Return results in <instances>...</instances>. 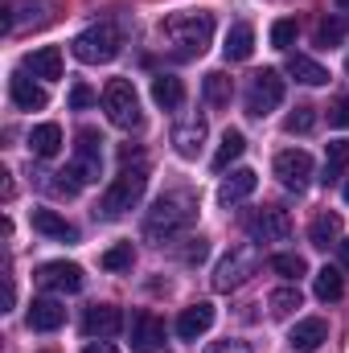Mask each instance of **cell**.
Returning <instances> with one entry per match:
<instances>
[{"label":"cell","mask_w":349,"mask_h":353,"mask_svg":"<svg viewBox=\"0 0 349 353\" xmlns=\"http://www.w3.org/2000/svg\"><path fill=\"white\" fill-rule=\"evenodd\" d=\"M8 99H12V107H17V111H41V107L50 103L46 87H37V83L29 79V70L8 74Z\"/></svg>","instance_id":"5bb4252c"},{"label":"cell","mask_w":349,"mask_h":353,"mask_svg":"<svg viewBox=\"0 0 349 353\" xmlns=\"http://www.w3.org/2000/svg\"><path fill=\"white\" fill-rule=\"evenodd\" d=\"M288 74H292L296 83H304V87H325V83H329V70H325L321 62L304 58V54H292V58H288Z\"/></svg>","instance_id":"d4e9b609"},{"label":"cell","mask_w":349,"mask_h":353,"mask_svg":"<svg viewBox=\"0 0 349 353\" xmlns=\"http://www.w3.org/2000/svg\"><path fill=\"white\" fill-rule=\"evenodd\" d=\"M37 283L46 292H79L83 288V267L66 263V259H54V263L37 267Z\"/></svg>","instance_id":"8fae6325"},{"label":"cell","mask_w":349,"mask_h":353,"mask_svg":"<svg viewBox=\"0 0 349 353\" xmlns=\"http://www.w3.org/2000/svg\"><path fill=\"white\" fill-rule=\"evenodd\" d=\"M222 54H226L230 62H247V58L255 54V29H251V21H235V25H230Z\"/></svg>","instance_id":"ffe728a7"},{"label":"cell","mask_w":349,"mask_h":353,"mask_svg":"<svg viewBox=\"0 0 349 353\" xmlns=\"http://www.w3.org/2000/svg\"><path fill=\"white\" fill-rule=\"evenodd\" d=\"M83 353H119V350H115L111 341H90V345H87Z\"/></svg>","instance_id":"60d3db41"},{"label":"cell","mask_w":349,"mask_h":353,"mask_svg":"<svg viewBox=\"0 0 349 353\" xmlns=\"http://www.w3.org/2000/svg\"><path fill=\"white\" fill-rule=\"evenodd\" d=\"M308 243L321 247V251L337 247L341 243V214H317L312 226H308Z\"/></svg>","instance_id":"cb8c5ba5"},{"label":"cell","mask_w":349,"mask_h":353,"mask_svg":"<svg viewBox=\"0 0 349 353\" xmlns=\"http://www.w3.org/2000/svg\"><path fill=\"white\" fill-rule=\"evenodd\" d=\"M206 353H251V345L247 341H214Z\"/></svg>","instance_id":"f35d334b"},{"label":"cell","mask_w":349,"mask_h":353,"mask_svg":"<svg viewBox=\"0 0 349 353\" xmlns=\"http://www.w3.org/2000/svg\"><path fill=\"white\" fill-rule=\"evenodd\" d=\"M279 103H283V74L267 66V70H259V74L251 79V90H247V111H251L255 119H263V115H271Z\"/></svg>","instance_id":"52a82bcc"},{"label":"cell","mask_w":349,"mask_h":353,"mask_svg":"<svg viewBox=\"0 0 349 353\" xmlns=\"http://www.w3.org/2000/svg\"><path fill=\"white\" fill-rule=\"evenodd\" d=\"M271 271H275V275H283V279H292V283H296V279H300V275H304V271H308V263H304V259H300V255H288V251H283V255H271Z\"/></svg>","instance_id":"836d02e7"},{"label":"cell","mask_w":349,"mask_h":353,"mask_svg":"<svg viewBox=\"0 0 349 353\" xmlns=\"http://www.w3.org/2000/svg\"><path fill=\"white\" fill-rule=\"evenodd\" d=\"M349 169V140H333L329 144V152H325V185H333V181H341Z\"/></svg>","instance_id":"f546056e"},{"label":"cell","mask_w":349,"mask_h":353,"mask_svg":"<svg viewBox=\"0 0 349 353\" xmlns=\"http://www.w3.org/2000/svg\"><path fill=\"white\" fill-rule=\"evenodd\" d=\"M29 152L41 157V161H54V157L62 152V128H58V123H37V128L29 132Z\"/></svg>","instance_id":"7402d4cb"},{"label":"cell","mask_w":349,"mask_h":353,"mask_svg":"<svg viewBox=\"0 0 349 353\" xmlns=\"http://www.w3.org/2000/svg\"><path fill=\"white\" fill-rule=\"evenodd\" d=\"M329 341V325L321 316H308V321H296V329L288 333V345L296 353H317Z\"/></svg>","instance_id":"9a60e30c"},{"label":"cell","mask_w":349,"mask_h":353,"mask_svg":"<svg viewBox=\"0 0 349 353\" xmlns=\"http://www.w3.org/2000/svg\"><path fill=\"white\" fill-rule=\"evenodd\" d=\"M255 185H259L255 169H235V173L218 185V201H222V205H239V201H247V197L255 193Z\"/></svg>","instance_id":"d6986e66"},{"label":"cell","mask_w":349,"mask_h":353,"mask_svg":"<svg viewBox=\"0 0 349 353\" xmlns=\"http://www.w3.org/2000/svg\"><path fill=\"white\" fill-rule=\"evenodd\" d=\"M152 99H157V107L177 111V107L185 103V83L173 79V74H157V79H152Z\"/></svg>","instance_id":"83f0119b"},{"label":"cell","mask_w":349,"mask_h":353,"mask_svg":"<svg viewBox=\"0 0 349 353\" xmlns=\"http://www.w3.org/2000/svg\"><path fill=\"white\" fill-rule=\"evenodd\" d=\"M62 321H66V308L58 300H33L29 304V329L33 333H54V329H62Z\"/></svg>","instance_id":"44dd1931"},{"label":"cell","mask_w":349,"mask_h":353,"mask_svg":"<svg viewBox=\"0 0 349 353\" xmlns=\"http://www.w3.org/2000/svg\"><path fill=\"white\" fill-rule=\"evenodd\" d=\"M251 234H255V243H283V239L292 234V218H288V210H279V205L259 210V214L251 218Z\"/></svg>","instance_id":"7c38bea8"},{"label":"cell","mask_w":349,"mask_h":353,"mask_svg":"<svg viewBox=\"0 0 349 353\" xmlns=\"http://www.w3.org/2000/svg\"><path fill=\"white\" fill-rule=\"evenodd\" d=\"M103 111H107V119H111L115 128H123V132L140 128V94H136V87H132L128 79H111V83L103 87Z\"/></svg>","instance_id":"8992f818"},{"label":"cell","mask_w":349,"mask_h":353,"mask_svg":"<svg viewBox=\"0 0 349 353\" xmlns=\"http://www.w3.org/2000/svg\"><path fill=\"white\" fill-rule=\"evenodd\" d=\"M337 255H341V267L349 271V239H341V243H337Z\"/></svg>","instance_id":"b9f144b4"},{"label":"cell","mask_w":349,"mask_h":353,"mask_svg":"<svg viewBox=\"0 0 349 353\" xmlns=\"http://www.w3.org/2000/svg\"><path fill=\"white\" fill-rule=\"evenodd\" d=\"M94 99H99V94H94V90H90L87 83H79V87L70 90V107H74V111H83V107H90Z\"/></svg>","instance_id":"74e56055"},{"label":"cell","mask_w":349,"mask_h":353,"mask_svg":"<svg viewBox=\"0 0 349 353\" xmlns=\"http://www.w3.org/2000/svg\"><path fill=\"white\" fill-rule=\"evenodd\" d=\"M201 144H206V119H201V115H189L185 123L173 128V148L185 161H193V157L201 152Z\"/></svg>","instance_id":"e0dca14e"},{"label":"cell","mask_w":349,"mask_h":353,"mask_svg":"<svg viewBox=\"0 0 349 353\" xmlns=\"http://www.w3.org/2000/svg\"><path fill=\"white\" fill-rule=\"evenodd\" d=\"M201 94H206L210 107H230V99H235L230 74H226V70H210V74L201 79Z\"/></svg>","instance_id":"4316f807"},{"label":"cell","mask_w":349,"mask_h":353,"mask_svg":"<svg viewBox=\"0 0 349 353\" xmlns=\"http://www.w3.org/2000/svg\"><path fill=\"white\" fill-rule=\"evenodd\" d=\"M312 292H317V300H325V304L341 300V292H346V279H341V271H337V267H321V271H317V283H312Z\"/></svg>","instance_id":"f1b7e54d"},{"label":"cell","mask_w":349,"mask_h":353,"mask_svg":"<svg viewBox=\"0 0 349 353\" xmlns=\"http://www.w3.org/2000/svg\"><path fill=\"white\" fill-rule=\"evenodd\" d=\"M165 345V321L152 312L132 316V353H157Z\"/></svg>","instance_id":"4fadbf2b"},{"label":"cell","mask_w":349,"mask_h":353,"mask_svg":"<svg viewBox=\"0 0 349 353\" xmlns=\"http://www.w3.org/2000/svg\"><path fill=\"white\" fill-rule=\"evenodd\" d=\"M161 37L173 41L185 58H197V54H206V46L214 37V12H206V8L173 12V17L161 21Z\"/></svg>","instance_id":"7a4b0ae2"},{"label":"cell","mask_w":349,"mask_h":353,"mask_svg":"<svg viewBox=\"0 0 349 353\" xmlns=\"http://www.w3.org/2000/svg\"><path fill=\"white\" fill-rule=\"evenodd\" d=\"M292 41H296V21H292V17L275 21V25H271V46H275V50H288Z\"/></svg>","instance_id":"d590c367"},{"label":"cell","mask_w":349,"mask_h":353,"mask_svg":"<svg viewBox=\"0 0 349 353\" xmlns=\"http://www.w3.org/2000/svg\"><path fill=\"white\" fill-rule=\"evenodd\" d=\"M83 333H87L90 341L119 337L123 333V312L115 304H94V308H87V316H83Z\"/></svg>","instance_id":"30bf717a"},{"label":"cell","mask_w":349,"mask_h":353,"mask_svg":"<svg viewBox=\"0 0 349 353\" xmlns=\"http://www.w3.org/2000/svg\"><path fill=\"white\" fill-rule=\"evenodd\" d=\"M329 128H349V94L329 103Z\"/></svg>","instance_id":"8d00e7d4"},{"label":"cell","mask_w":349,"mask_h":353,"mask_svg":"<svg viewBox=\"0 0 349 353\" xmlns=\"http://www.w3.org/2000/svg\"><path fill=\"white\" fill-rule=\"evenodd\" d=\"M144 189H148V169H144V165L123 169V173L107 185V193H103V201H99V214H103V218H123L128 210L140 205Z\"/></svg>","instance_id":"3957f363"},{"label":"cell","mask_w":349,"mask_h":353,"mask_svg":"<svg viewBox=\"0 0 349 353\" xmlns=\"http://www.w3.org/2000/svg\"><path fill=\"white\" fill-rule=\"evenodd\" d=\"M349 25L346 17H321V25H317V41L321 46H337V41H346Z\"/></svg>","instance_id":"d6a6232c"},{"label":"cell","mask_w":349,"mask_h":353,"mask_svg":"<svg viewBox=\"0 0 349 353\" xmlns=\"http://www.w3.org/2000/svg\"><path fill=\"white\" fill-rule=\"evenodd\" d=\"M337 4H341V8H349V0H337Z\"/></svg>","instance_id":"7bdbcfd3"},{"label":"cell","mask_w":349,"mask_h":353,"mask_svg":"<svg viewBox=\"0 0 349 353\" xmlns=\"http://www.w3.org/2000/svg\"><path fill=\"white\" fill-rule=\"evenodd\" d=\"M346 201H349V181H346Z\"/></svg>","instance_id":"ee69618b"},{"label":"cell","mask_w":349,"mask_h":353,"mask_svg":"<svg viewBox=\"0 0 349 353\" xmlns=\"http://www.w3.org/2000/svg\"><path fill=\"white\" fill-rule=\"evenodd\" d=\"M70 50H74V58L87 62V66L111 62V58L119 54V29H115L111 21H99V25H90V29H83V33L74 37Z\"/></svg>","instance_id":"5b68a950"},{"label":"cell","mask_w":349,"mask_h":353,"mask_svg":"<svg viewBox=\"0 0 349 353\" xmlns=\"http://www.w3.org/2000/svg\"><path fill=\"white\" fill-rule=\"evenodd\" d=\"M33 230L46 234V239H58V243H74L79 239V230L66 218H58L54 210H33Z\"/></svg>","instance_id":"603a6c76"},{"label":"cell","mask_w":349,"mask_h":353,"mask_svg":"<svg viewBox=\"0 0 349 353\" xmlns=\"http://www.w3.org/2000/svg\"><path fill=\"white\" fill-rule=\"evenodd\" d=\"M99 263L107 267V271H132L136 251H132V243H115L111 251H103V259H99Z\"/></svg>","instance_id":"1f68e13d"},{"label":"cell","mask_w":349,"mask_h":353,"mask_svg":"<svg viewBox=\"0 0 349 353\" xmlns=\"http://www.w3.org/2000/svg\"><path fill=\"white\" fill-rule=\"evenodd\" d=\"M275 176H279L283 189L304 193L308 181H312V157H308L304 148H288V152H279V157H275Z\"/></svg>","instance_id":"9c48e42d"},{"label":"cell","mask_w":349,"mask_h":353,"mask_svg":"<svg viewBox=\"0 0 349 353\" xmlns=\"http://www.w3.org/2000/svg\"><path fill=\"white\" fill-rule=\"evenodd\" d=\"M312 123H317V107H296V111L283 119V128H288L292 136H304V132H312Z\"/></svg>","instance_id":"e575fe53"},{"label":"cell","mask_w":349,"mask_h":353,"mask_svg":"<svg viewBox=\"0 0 349 353\" xmlns=\"http://www.w3.org/2000/svg\"><path fill=\"white\" fill-rule=\"evenodd\" d=\"M346 70H349V62H346Z\"/></svg>","instance_id":"f6af8a7d"},{"label":"cell","mask_w":349,"mask_h":353,"mask_svg":"<svg viewBox=\"0 0 349 353\" xmlns=\"http://www.w3.org/2000/svg\"><path fill=\"white\" fill-rule=\"evenodd\" d=\"M300 288L296 283H288V288H275L271 296H267V308H271V316H292L296 308H300Z\"/></svg>","instance_id":"4dcf8cb0"},{"label":"cell","mask_w":349,"mask_h":353,"mask_svg":"<svg viewBox=\"0 0 349 353\" xmlns=\"http://www.w3.org/2000/svg\"><path fill=\"white\" fill-rule=\"evenodd\" d=\"M197 222V197L185 193V189H173V193H161L144 218V239L152 243H173L177 234H185L189 226Z\"/></svg>","instance_id":"6da1fadb"},{"label":"cell","mask_w":349,"mask_h":353,"mask_svg":"<svg viewBox=\"0 0 349 353\" xmlns=\"http://www.w3.org/2000/svg\"><path fill=\"white\" fill-rule=\"evenodd\" d=\"M99 136L94 132H79V144H74V161H70V169L66 173L74 176L79 185H87V181H99V169H103V152H99Z\"/></svg>","instance_id":"ba28073f"},{"label":"cell","mask_w":349,"mask_h":353,"mask_svg":"<svg viewBox=\"0 0 349 353\" xmlns=\"http://www.w3.org/2000/svg\"><path fill=\"white\" fill-rule=\"evenodd\" d=\"M243 152H247V136H243L239 128H230V132L222 136V144H218L214 161H210V165H214V173H226V169H230V165H235Z\"/></svg>","instance_id":"484cf974"},{"label":"cell","mask_w":349,"mask_h":353,"mask_svg":"<svg viewBox=\"0 0 349 353\" xmlns=\"http://www.w3.org/2000/svg\"><path fill=\"white\" fill-rule=\"evenodd\" d=\"M210 325H214V304H189L181 316H177V337L181 341H197L201 333H210Z\"/></svg>","instance_id":"2e32d148"},{"label":"cell","mask_w":349,"mask_h":353,"mask_svg":"<svg viewBox=\"0 0 349 353\" xmlns=\"http://www.w3.org/2000/svg\"><path fill=\"white\" fill-rule=\"evenodd\" d=\"M263 255L255 243H243V247H235L222 263L214 267V292H235V288H243L255 271H259Z\"/></svg>","instance_id":"277c9868"},{"label":"cell","mask_w":349,"mask_h":353,"mask_svg":"<svg viewBox=\"0 0 349 353\" xmlns=\"http://www.w3.org/2000/svg\"><path fill=\"white\" fill-rule=\"evenodd\" d=\"M206 255H210V243H206V239H193V247L185 251V263H201Z\"/></svg>","instance_id":"ab89813d"},{"label":"cell","mask_w":349,"mask_h":353,"mask_svg":"<svg viewBox=\"0 0 349 353\" xmlns=\"http://www.w3.org/2000/svg\"><path fill=\"white\" fill-rule=\"evenodd\" d=\"M25 70H29L33 79H46V83L62 79V50H58V46L29 50V54H25Z\"/></svg>","instance_id":"ac0fdd59"}]
</instances>
